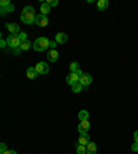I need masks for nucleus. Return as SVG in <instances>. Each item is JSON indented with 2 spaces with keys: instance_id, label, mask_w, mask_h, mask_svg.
I'll list each match as a JSON object with an SVG mask.
<instances>
[{
  "instance_id": "c756f323",
  "label": "nucleus",
  "mask_w": 138,
  "mask_h": 154,
  "mask_svg": "<svg viewBox=\"0 0 138 154\" xmlns=\"http://www.w3.org/2000/svg\"><path fill=\"white\" fill-rule=\"evenodd\" d=\"M131 150L133 151H138V143H135V142H134V144L131 146Z\"/></svg>"
},
{
  "instance_id": "2eb2a0df",
  "label": "nucleus",
  "mask_w": 138,
  "mask_h": 154,
  "mask_svg": "<svg viewBox=\"0 0 138 154\" xmlns=\"http://www.w3.org/2000/svg\"><path fill=\"white\" fill-rule=\"evenodd\" d=\"M50 11H51V7L47 4V2H44V3L40 4V14H43V15H47Z\"/></svg>"
},
{
  "instance_id": "cd10ccee",
  "label": "nucleus",
  "mask_w": 138,
  "mask_h": 154,
  "mask_svg": "<svg viewBox=\"0 0 138 154\" xmlns=\"http://www.w3.org/2000/svg\"><path fill=\"white\" fill-rule=\"evenodd\" d=\"M7 45V40H4V38H0V47L4 48Z\"/></svg>"
},
{
  "instance_id": "b1692460",
  "label": "nucleus",
  "mask_w": 138,
  "mask_h": 154,
  "mask_svg": "<svg viewBox=\"0 0 138 154\" xmlns=\"http://www.w3.org/2000/svg\"><path fill=\"white\" fill-rule=\"evenodd\" d=\"M10 0H2V2H0V8H2V7H7V6H10Z\"/></svg>"
},
{
  "instance_id": "2f4dec72",
  "label": "nucleus",
  "mask_w": 138,
  "mask_h": 154,
  "mask_svg": "<svg viewBox=\"0 0 138 154\" xmlns=\"http://www.w3.org/2000/svg\"><path fill=\"white\" fill-rule=\"evenodd\" d=\"M2 154H17V151H14V150H7V151H4V153H2Z\"/></svg>"
},
{
  "instance_id": "bb28decb",
  "label": "nucleus",
  "mask_w": 138,
  "mask_h": 154,
  "mask_svg": "<svg viewBox=\"0 0 138 154\" xmlns=\"http://www.w3.org/2000/svg\"><path fill=\"white\" fill-rule=\"evenodd\" d=\"M4 151H7V146H6V143H2L0 144V154L4 153Z\"/></svg>"
},
{
  "instance_id": "f8f14e48",
  "label": "nucleus",
  "mask_w": 138,
  "mask_h": 154,
  "mask_svg": "<svg viewBox=\"0 0 138 154\" xmlns=\"http://www.w3.org/2000/svg\"><path fill=\"white\" fill-rule=\"evenodd\" d=\"M26 76H28V79H30V80H35L36 77L39 76V73L35 67H28V69H26Z\"/></svg>"
},
{
  "instance_id": "1a4fd4ad",
  "label": "nucleus",
  "mask_w": 138,
  "mask_h": 154,
  "mask_svg": "<svg viewBox=\"0 0 138 154\" xmlns=\"http://www.w3.org/2000/svg\"><path fill=\"white\" fill-rule=\"evenodd\" d=\"M55 42L58 43V44H64V43L68 42V35L64 32H58L57 35H55Z\"/></svg>"
},
{
  "instance_id": "412c9836",
  "label": "nucleus",
  "mask_w": 138,
  "mask_h": 154,
  "mask_svg": "<svg viewBox=\"0 0 138 154\" xmlns=\"http://www.w3.org/2000/svg\"><path fill=\"white\" fill-rule=\"evenodd\" d=\"M69 67H71V72H72V73H75V72L79 70V63H77V62H72V63L69 65Z\"/></svg>"
},
{
  "instance_id": "0eeeda50",
  "label": "nucleus",
  "mask_w": 138,
  "mask_h": 154,
  "mask_svg": "<svg viewBox=\"0 0 138 154\" xmlns=\"http://www.w3.org/2000/svg\"><path fill=\"white\" fill-rule=\"evenodd\" d=\"M90 129V121L87 120V121H80V124L77 125V131L80 132V135H84L88 132Z\"/></svg>"
},
{
  "instance_id": "7ed1b4c3",
  "label": "nucleus",
  "mask_w": 138,
  "mask_h": 154,
  "mask_svg": "<svg viewBox=\"0 0 138 154\" xmlns=\"http://www.w3.org/2000/svg\"><path fill=\"white\" fill-rule=\"evenodd\" d=\"M21 44H22V42H21V38H19L18 35H10L7 37V45L8 47L18 48V47H21Z\"/></svg>"
},
{
  "instance_id": "f03ea898",
  "label": "nucleus",
  "mask_w": 138,
  "mask_h": 154,
  "mask_svg": "<svg viewBox=\"0 0 138 154\" xmlns=\"http://www.w3.org/2000/svg\"><path fill=\"white\" fill-rule=\"evenodd\" d=\"M33 48H35V51H46L47 48H50V40H48L47 37H37L33 42Z\"/></svg>"
},
{
  "instance_id": "dca6fc26",
  "label": "nucleus",
  "mask_w": 138,
  "mask_h": 154,
  "mask_svg": "<svg viewBox=\"0 0 138 154\" xmlns=\"http://www.w3.org/2000/svg\"><path fill=\"white\" fill-rule=\"evenodd\" d=\"M87 154H97V144L94 142L87 144Z\"/></svg>"
},
{
  "instance_id": "f257e3e1",
  "label": "nucleus",
  "mask_w": 138,
  "mask_h": 154,
  "mask_svg": "<svg viewBox=\"0 0 138 154\" xmlns=\"http://www.w3.org/2000/svg\"><path fill=\"white\" fill-rule=\"evenodd\" d=\"M36 14H35V10H33L32 6H26L25 8L22 10L21 13V22L26 23V25H30V23H35L36 21Z\"/></svg>"
},
{
  "instance_id": "5701e85b",
  "label": "nucleus",
  "mask_w": 138,
  "mask_h": 154,
  "mask_svg": "<svg viewBox=\"0 0 138 154\" xmlns=\"http://www.w3.org/2000/svg\"><path fill=\"white\" fill-rule=\"evenodd\" d=\"M18 36H19V38H21V42H26V40H28V38H26V33L25 32H19Z\"/></svg>"
},
{
  "instance_id": "c85d7f7f",
  "label": "nucleus",
  "mask_w": 138,
  "mask_h": 154,
  "mask_svg": "<svg viewBox=\"0 0 138 154\" xmlns=\"http://www.w3.org/2000/svg\"><path fill=\"white\" fill-rule=\"evenodd\" d=\"M21 51H22V50H21V47H18V48H14V50H13V54H14V55H18Z\"/></svg>"
},
{
  "instance_id": "7c9ffc66",
  "label": "nucleus",
  "mask_w": 138,
  "mask_h": 154,
  "mask_svg": "<svg viewBox=\"0 0 138 154\" xmlns=\"http://www.w3.org/2000/svg\"><path fill=\"white\" fill-rule=\"evenodd\" d=\"M134 142L135 143H138V131L134 132Z\"/></svg>"
},
{
  "instance_id": "a211bd4d",
  "label": "nucleus",
  "mask_w": 138,
  "mask_h": 154,
  "mask_svg": "<svg viewBox=\"0 0 138 154\" xmlns=\"http://www.w3.org/2000/svg\"><path fill=\"white\" fill-rule=\"evenodd\" d=\"M88 112H87V110H80V112H79V120H80V121H87V120H88Z\"/></svg>"
},
{
  "instance_id": "39448f33",
  "label": "nucleus",
  "mask_w": 138,
  "mask_h": 154,
  "mask_svg": "<svg viewBox=\"0 0 138 154\" xmlns=\"http://www.w3.org/2000/svg\"><path fill=\"white\" fill-rule=\"evenodd\" d=\"M35 23L37 26H40V28H46V26L48 25V18L47 15H43V14H39L37 17H36V21Z\"/></svg>"
},
{
  "instance_id": "4be33fe9",
  "label": "nucleus",
  "mask_w": 138,
  "mask_h": 154,
  "mask_svg": "<svg viewBox=\"0 0 138 154\" xmlns=\"http://www.w3.org/2000/svg\"><path fill=\"white\" fill-rule=\"evenodd\" d=\"M28 48H30V42L29 40H26V42H22V44H21V50H28Z\"/></svg>"
},
{
  "instance_id": "aec40b11",
  "label": "nucleus",
  "mask_w": 138,
  "mask_h": 154,
  "mask_svg": "<svg viewBox=\"0 0 138 154\" xmlns=\"http://www.w3.org/2000/svg\"><path fill=\"white\" fill-rule=\"evenodd\" d=\"M84 87L80 83H76V84H73V85H72V92H75V94H77V92H80L82 90H83Z\"/></svg>"
},
{
  "instance_id": "20e7f679",
  "label": "nucleus",
  "mask_w": 138,
  "mask_h": 154,
  "mask_svg": "<svg viewBox=\"0 0 138 154\" xmlns=\"http://www.w3.org/2000/svg\"><path fill=\"white\" fill-rule=\"evenodd\" d=\"M35 69L37 70L39 74H47L48 72H50V66H48L46 62H39V63L35 66Z\"/></svg>"
},
{
  "instance_id": "423d86ee",
  "label": "nucleus",
  "mask_w": 138,
  "mask_h": 154,
  "mask_svg": "<svg viewBox=\"0 0 138 154\" xmlns=\"http://www.w3.org/2000/svg\"><path fill=\"white\" fill-rule=\"evenodd\" d=\"M79 81H80V76H79L76 72H75V73H72L71 72V73L66 76V83L69 84V85H73V84L79 83Z\"/></svg>"
},
{
  "instance_id": "a878e982",
  "label": "nucleus",
  "mask_w": 138,
  "mask_h": 154,
  "mask_svg": "<svg viewBox=\"0 0 138 154\" xmlns=\"http://www.w3.org/2000/svg\"><path fill=\"white\" fill-rule=\"evenodd\" d=\"M57 44H58V43L55 42V40H50V48H51V50H55Z\"/></svg>"
},
{
  "instance_id": "6e6552de",
  "label": "nucleus",
  "mask_w": 138,
  "mask_h": 154,
  "mask_svg": "<svg viewBox=\"0 0 138 154\" xmlns=\"http://www.w3.org/2000/svg\"><path fill=\"white\" fill-rule=\"evenodd\" d=\"M91 81H93V76H91L90 73H84L83 76L80 77V81H79V83H80L83 87H87L91 84Z\"/></svg>"
},
{
  "instance_id": "9b49d317",
  "label": "nucleus",
  "mask_w": 138,
  "mask_h": 154,
  "mask_svg": "<svg viewBox=\"0 0 138 154\" xmlns=\"http://www.w3.org/2000/svg\"><path fill=\"white\" fill-rule=\"evenodd\" d=\"M6 28L11 32V35H18V33L21 32V30H19V26L17 25V23H6Z\"/></svg>"
},
{
  "instance_id": "6ab92c4d",
  "label": "nucleus",
  "mask_w": 138,
  "mask_h": 154,
  "mask_svg": "<svg viewBox=\"0 0 138 154\" xmlns=\"http://www.w3.org/2000/svg\"><path fill=\"white\" fill-rule=\"evenodd\" d=\"M76 153L77 154H87V146L77 144V146H76Z\"/></svg>"
},
{
  "instance_id": "473e14b6",
  "label": "nucleus",
  "mask_w": 138,
  "mask_h": 154,
  "mask_svg": "<svg viewBox=\"0 0 138 154\" xmlns=\"http://www.w3.org/2000/svg\"><path fill=\"white\" fill-rule=\"evenodd\" d=\"M76 73H77V74H79V76H80V77H82V76H83V74H84V73H83V72H82V70H80V69H79V70H77V72H76Z\"/></svg>"
},
{
  "instance_id": "f3484780",
  "label": "nucleus",
  "mask_w": 138,
  "mask_h": 154,
  "mask_svg": "<svg viewBox=\"0 0 138 154\" xmlns=\"http://www.w3.org/2000/svg\"><path fill=\"white\" fill-rule=\"evenodd\" d=\"M14 10H15V7H14L13 4H10V6H7V7H2V8H0V14H2V15H6L7 13H13Z\"/></svg>"
},
{
  "instance_id": "4468645a",
  "label": "nucleus",
  "mask_w": 138,
  "mask_h": 154,
  "mask_svg": "<svg viewBox=\"0 0 138 154\" xmlns=\"http://www.w3.org/2000/svg\"><path fill=\"white\" fill-rule=\"evenodd\" d=\"M108 7H109V2H108V0H98V2H97V8L101 10V11L106 10Z\"/></svg>"
},
{
  "instance_id": "9d476101",
  "label": "nucleus",
  "mask_w": 138,
  "mask_h": 154,
  "mask_svg": "<svg viewBox=\"0 0 138 154\" xmlns=\"http://www.w3.org/2000/svg\"><path fill=\"white\" fill-rule=\"evenodd\" d=\"M58 57H59V54H58L57 50H50L47 54V59L50 62H57L58 61Z\"/></svg>"
},
{
  "instance_id": "ddd939ff",
  "label": "nucleus",
  "mask_w": 138,
  "mask_h": 154,
  "mask_svg": "<svg viewBox=\"0 0 138 154\" xmlns=\"http://www.w3.org/2000/svg\"><path fill=\"white\" fill-rule=\"evenodd\" d=\"M77 143L83 144V146H87V144L90 143V136H88V134L80 135V136H79V139H77Z\"/></svg>"
},
{
  "instance_id": "393cba45",
  "label": "nucleus",
  "mask_w": 138,
  "mask_h": 154,
  "mask_svg": "<svg viewBox=\"0 0 138 154\" xmlns=\"http://www.w3.org/2000/svg\"><path fill=\"white\" fill-rule=\"evenodd\" d=\"M47 4L50 7H55L58 4V0H47Z\"/></svg>"
}]
</instances>
